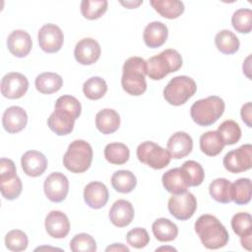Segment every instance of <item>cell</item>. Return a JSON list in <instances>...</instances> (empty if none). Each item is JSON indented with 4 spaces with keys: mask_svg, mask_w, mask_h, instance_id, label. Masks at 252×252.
<instances>
[{
    "mask_svg": "<svg viewBox=\"0 0 252 252\" xmlns=\"http://www.w3.org/2000/svg\"><path fill=\"white\" fill-rule=\"evenodd\" d=\"M231 227L238 236L252 234V218L249 213L240 212L235 214L231 219Z\"/></svg>",
    "mask_w": 252,
    "mask_h": 252,
    "instance_id": "obj_41",
    "label": "cell"
},
{
    "mask_svg": "<svg viewBox=\"0 0 252 252\" xmlns=\"http://www.w3.org/2000/svg\"><path fill=\"white\" fill-rule=\"evenodd\" d=\"M134 208L132 204L124 199L117 200L109 210L108 218L111 223L117 227H124L131 223L134 219Z\"/></svg>",
    "mask_w": 252,
    "mask_h": 252,
    "instance_id": "obj_16",
    "label": "cell"
},
{
    "mask_svg": "<svg viewBox=\"0 0 252 252\" xmlns=\"http://www.w3.org/2000/svg\"><path fill=\"white\" fill-rule=\"evenodd\" d=\"M107 92V85L100 77H91L83 85V93L89 99L101 98Z\"/></svg>",
    "mask_w": 252,
    "mask_h": 252,
    "instance_id": "obj_35",
    "label": "cell"
},
{
    "mask_svg": "<svg viewBox=\"0 0 252 252\" xmlns=\"http://www.w3.org/2000/svg\"><path fill=\"white\" fill-rule=\"evenodd\" d=\"M29 244V239L27 234L20 229L10 230L5 235V245L6 247L14 252H20L27 249Z\"/></svg>",
    "mask_w": 252,
    "mask_h": 252,
    "instance_id": "obj_40",
    "label": "cell"
},
{
    "mask_svg": "<svg viewBox=\"0 0 252 252\" xmlns=\"http://www.w3.org/2000/svg\"><path fill=\"white\" fill-rule=\"evenodd\" d=\"M122 5H124L125 7H127L128 9H134V8H137L140 4L143 3V1H126V2H120Z\"/></svg>",
    "mask_w": 252,
    "mask_h": 252,
    "instance_id": "obj_49",
    "label": "cell"
},
{
    "mask_svg": "<svg viewBox=\"0 0 252 252\" xmlns=\"http://www.w3.org/2000/svg\"><path fill=\"white\" fill-rule=\"evenodd\" d=\"M46 232L53 238H64L70 231L68 217L61 211H51L45 218Z\"/></svg>",
    "mask_w": 252,
    "mask_h": 252,
    "instance_id": "obj_14",
    "label": "cell"
},
{
    "mask_svg": "<svg viewBox=\"0 0 252 252\" xmlns=\"http://www.w3.org/2000/svg\"><path fill=\"white\" fill-rule=\"evenodd\" d=\"M27 112L21 106H10L3 113L2 125L10 134H15L22 131L27 126Z\"/></svg>",
    "mask_w": 252,
    "mask_h": 252,
    "instance_id": "obj_19",
    "label": "cell"
},
{
    "mask_svg": "<svg viewBox=\"0 0 252 252\" xmlns=\"http://www.w3.org/2000/svg\"><path fill=\"white\" fill-rule=\"evenodd\" d=\"M233 29L240 33H249L252 30V11L241 8L236 10L231 17Z\"/></svg>",
    "mask_w": 252,
    "mask_h": 252,
    "instance_id": "obj_38",
    "label": "cell"
},
{
    "mask_svg": "<svg viewBox=\"0 0 252 252\" xmlns=\"http://www.w3.org/2000/svg\"><path fill=\"white\" fill-rule=\"evenodd\" d=\"M224 102L218 95H211L195 101L190 108L193 121L200 126H211L222 115Z\"/></svg>",
    "mask_w": 252,
    "mask_h": 252,
    "instance_id": "obj_4",
    "label": "cell"
},
{
    "mask_svg": "<svg viewBox=\"0 0 252 252\" xmlns=\"http://www.w3.org/2000/svg\"><path fill=\"white\" fill-rule=\"evenodd\" d=\"M111 185L115 191L119 193H130L132 192L136 185L137 179L133 172L130 170H117L111 176Z\"/></svg>",
    "mask_w": 252,
    "mask_h": 252,
    "instance_id": "obj_28",
    "label": "cell"
},
{
    "mask_svg": "<svg viewBox=\"0 0 252 252\" xmlns=\"http://www.w3.org/2000/svg\"><path fill=\"white\" fill-rule=\"evenodd\" d=\"M223 166L231 173L246 171L252 166V146L245 144L228 152L222 160Z\"/></svg>",
    "mask_w": 252,
    "mask_h": 252,
    "instance_id": "obj_9",
    "label": "cell"
},
{
    "mask_svg": "<svg viewBox=\"0 0 252 252\" xmlns=\"http://www.w3.org/2000/svg\"><path fill=\"white\" fill-rule=\"evenodd\" d=\"M126 240L130 246L137 249H141L149 244L150 236L145 228L136 227L127 232Z\"/></svg>",
    "mask_w": 252,
    "mask_h": 252,
    "instance_id": "obj_44",
    "label": "cell"
},
{
    "mask_svg": "<svg viewBox=\"0 0 252 252\" xmlns=\"http://www.w3.org/2000/svg\"><path fill=\"white\" fill-rule=\"evenodd\" d=\"M215 44L219 51L227 55L234 54L240 45L238 37L228 30H222L216 34Z\"/></svg>",
    "mask_w": 252,
    "mask_h": 252,
    "instance_id": "obj_29",
    "label": "cell"
},
{
    "mask_svg": "<svg viewBox=\"0 0 252 252\" xmlns=\"http://www.w3.org/2000/svg\"><path fill=\"white\" fill-rule=\"evenodd\" d=\"M23 189V184L18 175L13 178L0 180V191L2 196L9 201L17 199Z\"/></svg>",
    "mask_w": 252,
    "mask_h": 252,
    "instance_id": "obj_43",
    "label": "cell"
},
{
    "mask_svg": "<svg viewBox=\"0 0 252 252\" xmlns=\"http://www.w3.org/2000/svg\"><path fill=\"white\" fill-rule=\"evenodd\" d=\"M17 175V169L12 159L2 158L0 159V180L13 178Z\"/></svg>",
    "mask_w": 252,
    "mask_h": 252,
    "instance_id": "obj_45",
    "label": "cell"
},
{
    "mask_svg": "<svg viewBox=\"0 0 252 252\" xmlns=\"http://www.w3.org/2000/svg\"><path fill=\"white\" fill-rule=\"evenodd\" d=\"M39 47L46 53L59 51L64 42V34L61 29L54 24H46L40 28L37 34Z\"/></svg>",
    "mask_w": 252,
    "mask_h": 252,
    "instance_id": "obj_10",
    "label": "cell"
},
{
    "mask_svg": "<svg viewBox=\"0 0 252 252\" xmlns=\"http://www.w3.org/2000/svg\"><path fill=\"white\" fill-rule=\"evenodd\" d=\"M136 154L139 161L154 169L164 168L169 164L171 159L167 150H164L159 145L151 141H146L140 144Z\"/></svg>",
    "mask_w": 252,
    "mask_h": 252,
    "instance_id": "obj_7",
    "label": "cell"
},
{
    "mask_svg": "<svg viewBox=\"0 0 252 252\" xmlns=\"http://www.w3.org/2000/svg\"><path fill=\"white\" fill-rule=\"evenodd\" d=\"M21 165L24 172L32 177L40 176L47 167V159L38 151H28L21 158Z\"/></svg>",
    "mask_w": 252,
    "mask_h": 252,
    "instance_id": "obj_17",
    "label": "cell"
},
{
    "mask_svg": "<svg viewBox=\"0 0 252 252\" xmlns=\"http://www.w3.org/2000/svg\"><path fill=\"white\" fill-rule=\"evenodd\" d=\"M223 147L224 145L217 131H208L200 137V149L209 157L218 156L223 150Z\"/></svg>",
    "mask_w": 252,
    "mask_h": 252,
    "instance_id": "obj_31",
    "label": "cell"
},
{
    "mask_svg": "<svg viewBox=\"0 0 252 252\" xmlns=\"http://www.w3.org/2000/svg\"><path fill=\"white\" fill-rule=\"evenodd\" d=\"M252 195L251 180L239 178L231 183V199L236 205H246L250 202Z\"/></svg>",
    "mask_w": 252,
    "mask_h": 252,
    "instance_id": "obj_32",
    "label": "cell"
},
{
    "mask_svg": "<svg viewBox=\"0 0 252 252\" xmlns=\"http://www.w3.org/2000/svg\"><path fill=\"white\" fill-rule=\"evenodd\" d=\"M173 250V251H176V249H174V248H168V247H160V248H158V249H157V251H159V250Z\"/></svg>",
    "mask_w": 252,
    "mask_h": 252,
    "instance_id": "obj_50",
    "label": "cell"
},
{
    "mask_svg": "<svg viewBox=\"0 0 252 252\" xmlns=\"http://www.w3.org/2000/svg\"><path fill=\"white\" fill-rule=\"evenodd\" d=\"M43 189L49 201L60 203L65 200L69 192L68 178L61 172H52L45 178Z\"/></svg>",
    "mask_w": 252,
    "mask_h": 252,
    "instance_id": "obj_11",
    "label": "cell"
},
{
    "mask_svg": "<svg viewBox=\"0 0 252 252\" xmlns=\"http://www.w3.org/2000/svg\"><path fill=\"white\" fill-rule=\"evenodd\" d=\"M182 66V57L175 49H165L147 61V75L150 79L158 81L169 73L178 71Z\"/></svg>",
    "mask_w": 252,
    "mask_h": 252,
    "instance_id": "obj_3",
    "label": "cell"
},
{
    "mask_svg": "<svg viewBox=\"0 0 252 252\" xmlns=\"http://www.w3.org/2000/svg\"><path fill=\"white\" fill-rule=\"evenodd\" d=\"M162 185L171 194H181L187 191L189 184L180 167L171 168L163 173L161 177Z\"/></svg>",
    "mask_w": 252,
    "mask_h": 252,
    "instance_id": "obj_22",
    "label": "cell"
},
{
    "mask_svg": "<svg viewBox=\"0 0 252 252\" xmlns=\"http://www.w3.org/2000/svg\"><path fill=\"white\" fill-rule=\"evenodd\" d=\"M55 109L62 110L70 114L75 120H77L81 114L82 106L80 101L72 95H61L55 101Z\"/></svg>",
    "mask_w": 252,
    "mask_h": 252,
    "instance_id": "obj_39",
    "label": "cell"
},
{
    "mask_svg": "<svg viewBox=\"0 0 252 252\" xmlns=\"http://www.w3.org/2000/svg\"><path fill=\"white\" fill-rule=\"evenodd\" d=\"M155 237L160 242H169L176 238L178 234L177 225L165 218L156 220L152 224Z\"/></svg>",
    "mask_w": 252,
    "mask_h": 252,
    "instance_id": "obj_25",
    "label": "cell"
},
{
    "mask_svg": "<svg viewBox=\"0 0 252 252\" xmlns=\"http://www.w3.org/2000/svg\"><path fill=\"white\" fill-rule=\"evenodd\" d=\"M251 238H252V234H248V235L240 237V242H241L242 247L248 251L251 250V244H252Z\"/></svg>",
    "mask_w": 252,
    "mask_h": 252,
    "instance_id": "obj_47",
    "label": "cell"
},
{
    "mask_svg": "<svg viewBox=\"0 0 252 252\" xmlns=\"http://www.w3.org/2000/svg\"><path fill=\"white\" fill-rule=\"evenodd\" d=\"M95 126L102 134H112L120 126V116L114 109L104 108L96 113Z\"/></svg>",
    "mask_w": 252,
    "mask_h": 252,
    "instance_id": "obj_24",
    "label": "cell"
},
{
    "mask_svg": "<svg viewBox=\"0 0 252 252\" xmlns=\"http://www.w3.org/2000/svg\"><path fill=\"white\" fill-rule=\"evenodd\" d=\"M29 89L27 77L18 72L7 73L1 80L2 94L11 99L22 97Z\"/></svg>",
    "mask_w": 252,
    "mask_h": 252,
    "instance_id": "obj_12",
    "label": "cell"
},
{
    "mask_svg": "<svg viewBox=\"0 0 252 252\" xmlns=\"http://www.w3.org/2000/svg\"><path fill=\"white\" fill-rule=\"evenodd\" d=\"M32 46L31 35L24 30L13 31L7 38V47L16 57H26Z\"/></svg>",
    "mask_w": 252,
    "mask_h": 252,
    "instance_id": "obj_18",
    "label": "cell"
},
{
    "mask_svg": "<svg viewBox=\"0 0 252 252\" xmlns=\"http://www.w3.org/2000/svg\"><path fill=\"white\" fill-rule=\"evenodd\" d=\"M107 6L108 2L106 0H83L81 2V13L88 20H96L106 12Z\"/></svg>",
    "mask_w": 252,
    "mask_h": 252,
    "instance_id": "obj_36",
    "label": "cell"
},
{
    "mask_svg": "<svg viewBox=\"0 0 252 252\" xmlns=\"http://www.w3.org/2000/svg\"><path fill=\"white\" fill-rule=\"evenodd\" d=\"M121 85L131 95H141L147 90V61L138 56L128 58L122 68Z\"/></svg>",
    "mask_w": 252,
    "mask_h": 252,
    "instance_id": "obj_2",
    "label": "cell"
},
{
    "mask_svg": "<svg viewBox=\"0 0 252 252\" xmlns=\"http://www.w3.org/2000/svg\"><path fill=\"white\" fill-rule=\"evenodd\" d=\"M101 49L99 43L92 38L85 37L77 42L74 49V56L77 62L82 65H92L95 63L100 56Z\"/></svg>",
    "mask_w": 252,
    "mask_h": 252,
    "instance_id": "obj_13",
    "label": "cell"
},
{
    "mask_svg": "<svg viewBox=\"0 0 252 252\" xmlns=\"http://www.w3.org/2000/svg\"><path fill=\"white\" fill-rule=\"evenodd\" d=\"M183 171L189 186H199L205 178V172L202 165L195 160H187L180 167Z\"/></svg>",
    "mask_w": 252,
    "mask_h": 252,
    "instance_id": "obj_37",
    "label": "cell"
},
{
    "mask_svg": "<svg viewBox=\"0 0 252 252\" xmlns=\"http://www.w3.org/2000/svg\"><path fill=\"white\" fill-rule=\"evenodd\" d=\"M36 90L44 94H50L58 92L62 85L63 79L60 75L52 72H45L39 74L34 81Z\"/></svg>",
    "mask_w": 252,
    "mask_h": 252,
    "instance_id": "obj_26",
    "label": "cell"
},
{
    "mask_svg": "<svg viewBox=\"0 0 252 252\" xmlns=\"http://www.w3.org/2000/svg\"><path fill=\"white\" fill-rule=\"evenodd\" d=\"M106 251H125V252H129V248L125 245H123L122 243H114L110 246H108L106 249Z\"/></svg>",
    "mask_w": 252,
    "mask_h": 252,
    "instance_id": "obj_48",
    "label": "cell"
},
{
    "mask_svg": "<svg viewBox=\"0 0 252 252\" xmlns=\"http://www.w3.org/2000/svg\"><path fill=\"white\" fill-rule=\"evenodd\" d=\"M75 119L65 111L54 109L47 119L49 129L58 136L70 134L74 129Z\"/></svg>",
    "mask_w": 252,
    "mask_h": 252,
    "instance_id": "obj_23",
    "label": "cell"
},
{
    "mask_svg": "<svg viewBox=\"0 0 252 252\" xmlns=\"http://www.w3.org/2000/svg\"><path fill=\"white\" fill-rule=\"evenodd\" d=\"M167 36V27L158 21L148 24L143 33L144 42L150 48H158L161 46L166 41Z\"/></svg>",
    "mask_w": 252,
    "mask_h": 252,
    "instance_id": "obj_21",
    "label": "cell"
},
{
    "mask_svg": "<svg viewBox=\"0 0 252 252\" xmlns=\"http://www.w3.org/2000/svg\"><path fill=\"white\" fill-rule=\"evenodd\" d=\"M211 197L222 204L232 201L231 199V182L225 178H217L213 180L209 186Z\"/></svg>",
    "mask_w": 252,
    "mask_h": 252,
    "instance_id": "obj_30",
    "label": "cell"
},
{
    "mask_svg": "<svg viewBox=\"0 0 252 252\" xmlns=\"http://www.w3.org/2000/svg\"><path fill=\"white\" fill-rule=\"evenodd\" d=\"M104 158L112 164H124L130 158V151L122 143H110L104 148Z\"/></svg>",
    "mask_w": 252,
    "mask_h": 252,
    "instance_id": "obj_33",
    "label": "cell"
},
{
    "mask_svg": "<svg viewBox=\"0 0 252 252\" xmlns=\"http://www.w3.org/2000/svg\"><path fill=\"white\" fill-rule=\"evenodd\" d=\"M93 161L92 146L84 140L73 141L63 156V164L73 173L87 171Z\"/></svg>",
    "mask_w": 252,
    "mask_h": 252,
    "instance_id": "obj_5",
    "label": "cell"
},
{
    "mask_svg": "<svg viewBox=\"0 0 252 252\" xmlns=\"http://www.w3.org/2000/svg\"><path fill=\"white\" fill-rule=\"evenodd\" d=\"M152 7L166 19H176L184 12V4L178 0H151Z\"/></svg>",
    "mask_w": 252,
    "mask_h": 252,
    "instance_id": "obj_27",
    "label": "cell"
},
{
    "mask_svg": "<svg viewBox=\"0 0 252 252\" xmlns=\"http://www.w3.org/2000/svg\"><path fill=\"white\" fill-rule=\"evenodd\" d=\"M108 197L107 187L99 181L90 182L84 189V200L93 209L104 207L108 201Z\"/></svg>",
    "mask_w": 252,
    "mask_h": 252,
    "instance_id": "obj_20",
    "label": "cell"
},
{
    "mask_svg": "<svg viewBox=\"0 0 252 252\" xmlns=\"http://www.w3.org/2000/svg\"><path fill=\"white\" fill-rule=\"evenodd\" d=\"M223 145H234L241 138V129L234 120L223 121L217 130Z\"/></svg>",
    "mask_w": 252,
    "mask_h": 252,
    "instance_id": "obj_34",
    "label": "cell"
},
{
    "mask_svg": "<svg viewBox=\"0 0 252 252\" xmlns=\"http://www.w3.org/2000/svg\"><path fill=\"white\" fill-rule=\"evenodd\" d=\"M197 91L195 81L188 76L172 78L163 89V97L171 105L179 106L192 97Z\"/></svg>",
    "mask_w": 252,
    "mask_h": 252,
    "instance_id": "obj_6",
    "label": "cell"
},
{
    "mask_svg": "<svg viewBox=\"0 0 252 252\" xmlns=\"http://www.w3.org/2000/svg\"><path fill=\"white\" fill-rule=\"evenodd\" d=\"M240 115L241 118L243 120V122L248 126V127H252L251 124V117H252V105L251 102H247L245 104L242 105L241 110H240Z\"/></svg>",
    "mask_w": 252,
    "mask_h": 252,
    "instance_id": "obj_46",
    "label": "cell"
},
{
    "mask_svg": "<svg viewBox=\"0 0 252 252\" xmlns=\"http://www.w3.org/2000/svg\"><path fill=\"white\" fill-rule=\"evenodd\" d=\"M70 249L73 252H94L96 250V243L90 234L79 233L71 239Z\"/></svg>",
    "mask_w": 252,
    "mask_h": 252,
    "instance_id": "obj_42",
    "label": "cell"
},
{
    "mask_svg": "<svg viewBox=\"0 0 252 252\" xmlns=\"http://www.w3.org/2000/svg\"><path fill=\"white\" fill-rule=\"evenodd\" d=\"M193 149V140L185 132H176L167 141L166 150L171 158L179 159L188 156Z\"/></svg>",
    "mask_w": 252,
    "mask_h": 252,
    "instance_id": "obj_15",
    "label": "cell"
},
{
    "mask_svg": "<svg viewBox=\"0 0 252 252\" xmlns=\"http://www.w3.org/2000/svg\"><path fill=\"white\" fill-rule=\"evenodd\" d=\"M167 208L169 213L179 220H186L192 218L197 209V200L191 192L172 194L168 199Z\"/></svg>",
    "mask_w": 252,
    "mask_h": 252,
    "instance_id": "obj_8",
    "label": "cell"
},
{
    "mask_svg": "<svg viewBox=\"0 0 252 252\" xmlns=\"http://www.w3.org/2000/svg\"><path fill=\"white\" fill-rule=\"evenodd\" d=\"M195 231L202 244L208 249H219L225 246L229 235L224 225L212 215H202L195 221Z\"/></svg>",
    "mask_w": 252,
    "mask_h": 252,
    "instance_id": "obj_1",
    "label": "cell"
}]
</instances>
